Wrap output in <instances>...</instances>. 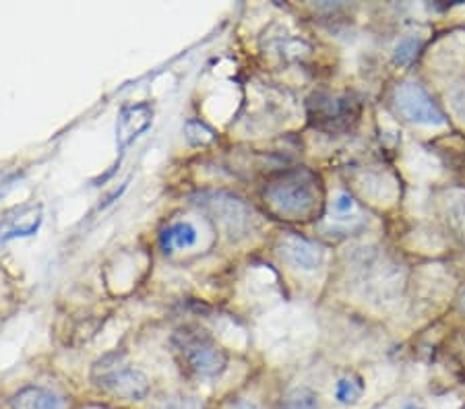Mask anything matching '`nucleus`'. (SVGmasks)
Instances as JSON below:
<instances>
[{
  "mask_svg": "<svg viewBox=\"0 0 465 409\" xmlns=\"http://www.w3.org/2000/svg\"><path fill=\"white\" fill-rule=\"evenodd\" d=\"M263 201L273 216L309 222L323 207V185L311 169H288L269 182L263 191Z\"/></svg>",
  "mask_w": 465,
  "mask_h": 409,
  "instance_id": "f257e3e1",
  "label": "nucleus"
},
{
  "mask_svg": "<svg viewBox=\"0 0 465 409\" xmlns=\"http://www.w3.org/2000/svg\"><path fill=\"white\" fill-rule=\"evenodd\" d=\"M174 350L186 373L197 379H217L228 366V356L209 333L199 326H182L172 337Z\"/></svg>",
  "mask_w": 465,
  "mask_h": 409,
  "instance_id": "f03ea898",
  "label": "nucleus"
},
{
  "mask_svg": "<svg viewBox=\"0 0 465 409\" xmlns=\"http://www.w3.org/2000/svg\"><path fill=\"white\" fill-rule=\"evenodd\" d=\"M91 381L104 393L124 401H143L147 399L149 391H152L147 376L139 368L124 362L121 354H108L96 362Z\"/></svg>",
  "mask_w": 465,
  "mask_h": 409,
  "instance_id": "7ed1b4c3",
  "label": "nucleus"
},
{
  "mask_svg": "<svg viewBox=\"0 0 465 409\" xmlns=\"http://www.w3.org/2000/svg\"><path fill=\"white\" fill-rule=\"evenodd\" d=\"M309 122L317 130L329 135L348 133L360 122L362 106L350 93L317 91L306 102Z\"/></svg>",
  "mask_w": 465,
  "mask_h": 409,
  "instance_id": "20e7f679",
  "label": "nucleus"
},
{
  "mask_svg": "<svg viewBox=\"0 0 465 409\" xmlns=\"http://www.w3.org/2000/svg\"><path fill=\"white\" fill-rule=\"evenodd\" d=\"M393 108L407 122L426 124V127H443L447 124V116L438 108V104L432 99L429 91L420 83L406 81L399 83L393 91Z\"/></svg>",
  "mask_w": 465,
  "mask_h": 409,
  "instance_id": "39448f33",
  "label": "nucleus"
},
{
  "mask_svg": "<svg viewBox=\"0 0 465 409\" xmlns=\"http://www.w3.org/2000/svg\"><path fill=\"white\" fill-rule=\"evenodd\" d=\"M280 256L288 265L304 269V271H314L323 265L325 248L320 244L309 240V238L288 234L280 240Z\"/></svg>",
  "mask_w": 465,
  "mask_h": 409,
  "instance_id": "423d86ee",
  "label": "nucleus"
},
{
  "mask_svg": "<svg viewBox=\"0 0 465 409\" xmlns=\"http://www.w3.org/2000/svg\"><path fill=\"white\" fill-rule=\"evenodd\" d=\"M152 122H154V110H152V106L146 102L122 108L121 114H118V122H116L118 147L121 149L129 147L135 138H139L149 127H152Z\"/></svg>",
  "mask_w": 465,
  "mask_h": 409,
  "instance_id": "0eeeda50",
  "label": "nucleus"
},
{
  "mask_svg": "<svg viewBox=\"0 0 465 409\" xmlns=\"http://www.w3.org/2000/svg\"><path fill=\"white\" fill-rule=\"evenodd\" d=\"M12 213H15V217L4 219V230H3V224H0V230H3L0 232V240L4 242V240H11V238L35 234L42 224L40 205H23Z\"/></svg>",
  "mask_w": 465,
  "mask_h": 409,
  "instance_id": "6e6552de",
  "label": "nucleus"
},
{
  "mask_svg": "<svg viewBox=\"0 0 465 409\" xmlns=\"http://www.w3.org/2000/svg\"><path fill=\"white\" fill-rule=\"evenodd\" d=\"M211 207H213V211H216V216L222 219V224L228 228L230 234L247 228L250 211L240 199L216 197V201H211Z\"/></svg>",
  "mask_w": 465,
  "mask_h": 409,
  "instance_id": "1a4fd4ad",
  "label": "nucleus"
},
{
  "mask_svg": "<svg viewBox=\"0 0 465 409\" xmlns=\"http://www.w3.org/2000/svg\"><path fill=\"white\" fill-rule=\"evenodd\" d=\"M11 409H62V401L48 389L28 385L12 395Z\"/></svg>",
  "mask_w": 465,
  "mask_h": 409,
  "instance_id": "9d476101",
  "label": "nucleus"
},
{
  "mask_svg": "<svg viewBox=\"0 0 465 409\" xmlns=\"http://www.w3.org/2000/svg\"><path fill=\"white\" fill-rule=\"evenodd\" d=\"M197 228L191 222H176L169 225V228L163 230V234L160 238L162 248L166 253H172L176 248H191L197 244Z\"/></svg>",
  "mask_w": 465,
  "mask_h": 409,
  "instance_id": "9b49d317",
  "label": "nucleus"
},
{
  "mask_svg": "<svg viewBox=\"0 0 465 409\" xmlns=\"http://www.w3.org/2000/svg\"><path fill=\"white\" fill-rule=\"evenodd\" d=\"M335 401L342 405H354L364 395V381L358 374H345L335 382Z\"/></svg>",
  "mask_w": 465,
  "mask_h": 409,
  "instance_id": "f8f14e48",
  "label": "nucleus"
},
{
  "mask_svg": "<svg viewBox=\"0 0 465 409\" xmlns=\"http://www.w3.org/2000/svg\"><path fill=\"white\" fill-rule=\"evenodd\" d=\"M420 50H422V40L416 35H407L404 40H399L398 46H395L393 62L398 67H410L412 62L416 60Z\"/></svg>",
  "mask_w": 465,
  "mask_h": 409,
  "instance_id": "ddd939ff",
  "label": "nucleus"
},
{
  "mask_svg": "<svg viewBox=\"0 0 465 409\" xmlns=\"http://www.w3.org/2000/svg\"><path fill=\"white\" fill-rule=\"evenodd\" d=\"M152 409H205V404L191 395H168V397L157 399Z\"/></svg>",
  "mask_w": 465,
  "mask_h": 409,
  "instance_id": "4468645a",
  "label": "nucleus"
},
{
  "mask_svg": "<svg viewBox=\"0 0 465 409\" xmlns=\"http://www.w3.org/2000/svg\"><path fill=\"white\" fill-rule=\"evenodd\" d=\"M280 409H320L317 397L309 391H296L284 399Z\"/></svg>",
  "mask_w": 465,
  "mask_h": 409,
  "instance_id": "2eb2a0df",
  "label": "nucleus"
},
{
  "mask_svg": "<svg viewBox=\"0 0 465 409\" xmlns=\"http://www.w3.org/2000/svg\"><path fill=\"white\" fill-rule=\"evenodd\" d=\"M461 308L465 311V289L461 292Z\"/></svg>",
  "mask_w": 465,
  "mask_h": 409,
  "instance_id": "dca6fc26",
  "label": "nucleus"
},
{
  "mask_svg": "<svg viewBox=\"0 0 465 409\" xmlns=\"http://www.w3.org/2000/svg\"><path fill=\"white\" fill-rule=\"evenodd\" d=\"M463 409H465V405H463Z\"/></svg>",
  "mask_w": 465,
  "mask_h": 409,
  "instance_id": "f3484780",
  "label": "nucleus"
}]
</instances>
